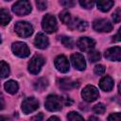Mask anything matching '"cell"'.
Returning a JSON list of instances; mask_svg holds the SVG:
<instances>
[{
  "mask_svg": "<svg viewBox=\"0 0 121 121\" xmlns=\"http://www.w3.org/2000/svg\"><path fill=\"white\" fill-rule=\"evenodd\" d=\"M9 75V66L4 60H0V78H5Z\"/></svg>",
  "mask_w": 121,
  "mask_h": 121,
  "instance_id": "cell-22",
  "label": "cell"
},
{
  "mask_svg": "<svg viewBox=\"0 0 121 121\" xmlns=\"http://www.w3.org/2000/svg\"><path fill=\"white\" fill-rule=\"evenodd\" d=\"M43 113H38L36 115H34L33 117H31L30 121H43Z\"/></svg>",
  "mask_w": 121,
  "mask_h": 121,
  "instance_id": "cell-34",
  "label": "cell"
},
{
  "mask_svg": "<svg viewBox=\"0 0 121 121\" xmlns=\"http://www.w3.org/2000/svg\"><path fill=\"white\" fill-rule=\"evenodd\" d=\"M79 4L82 8L84 9H90L94 7L95 5V2L94 1H88V0H80L79 1Z\"/></svg>",
  "mask_w": 121,
  "mask_h": 121,
  "instance_id": "cell-28",
  "label": "cell"
},
{
  "mask_svg": "<svg viewBox=\"0 0 121 121\" xmlns=\"http://www.w3.org/2000/svg\"><path fill=\"white\" fill-rule=\"evenodd\" d=\"M93 111H94V112H95L97 114H102V113L105 112L106 107H105V105L103 103H98V104H96V105L94 106Z\"/></svg>",
  "mask_w": 121,
  "mask_h": 121,
  "instance_id": "cell-27",
  "label": "cell"
},
{
  "mask_svg": "<svg viewBox=\"0 0 121 121\" xmlns=\"http://www.w3.org/2000/svg\"><path fill=\"white\" fill-rule=\"evenodd\" d=\"M39 108V101L31 96V97H26L25 100L22 102V111L25 114H28L33 112Z\"/></svg>",
  "mask_w": 121,
  "mask_h": 121,
  "instance_id": "cell-5",
  "label": "cell"
},
{
  "mask_svg": "<svg viewBox=\"0 0 121 121\" xmlns=\"http://www.w3.org/2000/svg\"><path fill=\"white\" fill-rule=\"evenodd\" d=\"M60 4L62 5L63 7L65 8H72L75 6V2L74 1H71V0H65V1H60Z\"/></svg>",
  "mask_w": 121,
  "mask_h": 121,
  "instance_id": "cell-33",
  "label": "cell"
},
{
  "mask_svg": "<svg viewBox=\"0 0 121 121\" xmlns=\"http://www.w3.org/2000/svg\"><path fill=\"white\" fill-rule=\"evenodd\" d=\"M11 20V16L9 12L8 9H0V26H7Z\"/></svg>",
  "mask_w": 121,
  "mask_h": 121,
  "instance_id": "cell-18",
  "label": "cell"
},
{
  "mask_svg": "<svg viewBox=\"0 0 121 121\" xmlns=\"http://www.w3.org/2000/svg\"><path fill=\"white\" fill-rule=\"evenodd\" d=\"M112 20L114 23H119L121 20V9L118 8L113 13H112Z\"/></svg>",
  "mask_w": 121,
  "mask_h": 121,
  "instance_id": "cell-29",
  "label": "cell"
},
{
  "mask_svg": "<svg viewBox=\"0 0 121 121\" xmlns=\"http://www.w3.org/2000/svg\"><path fill=\"white\" fill-rule=\"evenodd\" d=\"M44 106L50 112L60 111L62 107V99H61V97H60L56 95H48L44 102Z\"/></svg>",
  "mask_w": 121,
  "mask_h": 121,
  "instance_id": "cell-1",
  "label": "cell"
},
{
  "mask_svg": "<svg viewBox=\"0 0 121 121\" xmlns=\"http://www.w3.org/2000/svg\"><path fill=\"white\" fill-rule=\"evenodd\" d=\"M42 26H43V28L44 29L45 32H47V33H53L58 28L56 18L53 15H51V14H46L43 18Z\"/></svg>",
  "mask_w": 121,
  "mask_h": 121,
  "instance_id": "cell-4",
  "label": "cell"
},
{
  "mask_svg": "<svg viewBox=\"0 0 121 121\" xmlns=\"http://www.w3.org/2000/svg\"><path fill=\"white\" fill-rule=\"evenodd\" d=\"M47 121H60V119H59L57 116H52V117H50Z\"/></svg>",
  "mask_w": 121,
  "mask_h": 121,
  "instance_id": "cell-39",
  "label": "cell"
},
{
  "mask_svg": "<svg viewBox=\"0 0 121 121\" xmlns=\"http://www.w3.org/2000/svg\"><path fill=\"white\" fill-rule=\"evenodd\" d=\"M94 71H95V75L101 76V75H103V74L105 73V67H104L103 65H101V64H98V65H96V66L95 67Z\"/></svg>",
  "mask_w": 121,
  "mask_h": 121,
  "instance_id": "cell-30",
  "label": "cell"
},
{
  "mask_svg": "<svg viewBox=\"0 0 121 121\" xmlns=\"http://www.w3.org/2000/svg\"><path fill=\"white\" fill-rule=\"evenodd\" d=\"M108 121H121V115L119 112H114L109 115Z\"/></svg>",
  "mask_w": 121,
  "mask_h": 121,
  "instance_id": "cell-31",
  "label": "cell"
},
{
  "mask_svg": "<svg viewBox=\"0 0 121 121\" xmlns=\"http://www.w3.org/2000/svg\"><path fill=\"white\" fill-rule=\"evenodd\" d=\"M81 95L83 97V99L87 102H93L95 100H96L99 96L98 94V90L93 86V85H87L86 87H84V89L81 92Z\"/></svg>",
  "mask_w": 121,
  "mask_h": 121,
  "instance_id": "cell-7",
  "label": "cell"
},
{
  "mask_svg": "<svg viewBox=\"0 0 121 121\" xmlns=\"http://www.w3.org/2000/svg\"><path fill=\"white\" fill-rule=\"evenodd\" d=\"M113 38H114V39H113L114 42H119V41H120V29H119V31L117 32V34H116Z\"/></svg>",
  "mask_w": 121,
  "mask_h": 121,
  "instance_id": "cell-35",
  "label": "cell"
},
{
  "mask_svg": "<svg viewBox=\"0 0 121 121\" xmlns=\"http://www.w3.org/2000/svg\"><path fill=\"white\" fill-rule=\"evenodd\" d=\"M97 8L101 10V11H109L111 9V8L113 6V1L111 0H102V1H98L96 3Z\"/></svg>",
  "mask_w": 121,
  "mask_h": 121,
  "instance_id": "cell-19",
  "label": "cell"
},
{
  "mask_svg": "<svg viewBox=\"0 0 121 121\" xmlns=\"http://www.w3.org/2000/svg\"><path fill=\"white\" fill-rule=\"evenodd\" d=\"M14 29H15V32L17 33V35L20 37H23V38L29 37L33 33V26L29 23L24 22V21H20V22L16 23Z\"/></svg>",
  "mask_w": 121,
  "mask_h": 121,
  "instance_id": "cell-2",
  "label": "cell"
},
{
  "mask_svg": "<svg viewBox=\"0 0 121 121\" xmlns=\"http://www.w3.org/2000/svg\"><path fill=\"white\" fill-rule=\"evenodd\" d=\"M105 58L109 60L119 61L121 60V48L119 46H114L107 49L105 51Z\"/></svg>",
  "mask_w": 121,
  "mask_h": 121,
  "instance_id": "cell-13",
  "label": "cell"
},
{
  "mask_svg": "<svg viewBox=\"0 0 121 121\" xmlns=\"http://www.w3.org/2000/svg\"><path fill=\"white\" fill-rule=\"evenodd\" d=\"M67 118H68L69 121H84L83 117H82L79 113H78V112H69V113L67 114Z\"/></svg>",
  "mask_w": 121,
  "mask_h": 121,
  "instance_id": "cell-23",
  "label": "cell"
},
{
  "mask_svg": "<svg viewBox=\"0 0 121 121\" xmlns=\"http://www.w3.org/2000/svg\"><path fill=\"white\" fill-rule=\"evenodd\" d=\"M5 89L8 93L13 95V94L17 93V91L19 89V86H18V83L14 80H8L5 83Z\"/></svg>",
  "mask_w": 121,
  "mask_h": 121,
  "instance_id": "cell-20",
  "label": "cell"
},
{
  "mask_svg": "<svg viewBox=\"0 0 121 121\" xmlns=\"http://www.w3.org/2000/svg\"><path fill=\"white\" fill-rule=\"evenodd\" d=\"M0 43H1V38H0Z\"/></svg>",
  "mask_w": 121,
  "mask_h": 121,
  "instance_id": "cell-41",
  "label": "cell"
},
{
  "mask_svg": "<svg viewBox=\"0 0 121 121\" xmlns=\"http://www.w3.org/2000/svg\"><path fill=\"white\" fill-rule=\"evenodd\" d=\"M34 44L36 47L40 48V49H45L48 44H49V41H48V38L42 32L38 33L35 37V40H34Z\"/></svg>",
  "mask_w": 121,
  "mask_h": 121,
  "instance_id": "cell-15",
  "label": "cell"
},
{
  "mask_svg": "<svg viewBox=\"0 0 121 121\" xmlns=\"http://www.w3.org/2000/svg\"><path fill=\"white\" fill-rule=\"evenodd\" d=\"M55 67L57 68L58 71L61 73H66L69 71V61L66 59L65 56L60 55L58 56L55 60Z\"/></svg>",
  "mask_w": 121,
  "mask_h": 121,
  "instance_id": "cell-11",
  "label": "cell"
},
{
  "mask_svg": "<svg viewBox=\"0 0 121 121\" xmlns=\"http://www.w3.org/2000/svg\"><path fill=\"white\" fill-rule=\"evenodd\" d=\"M0 121H11V120H10V118H9L8 116L0 115Z\"/></svg>",
  "mask_w": 121,
  "mask_h": 121,
  "instance_id": "cell-37",
  "label": "cell"
},
{
  "mask_svg": "<svg viewBox=\"0 0 121 121\" xmlns=\"http://www.w3.org/2000/svg\"><path fill=\"white\" fill-rule=\"evenodd\" d=\"M77 45L78 47L84 52H90L95 45V42L88 37H81L78 39V41L77 42Z\"/></svg>",
  "mask_w": 121,
  "mask_h": 121,
  "instance_id": "cell-10",
  "label": "cell"
},
{
  "mask_svg": "<svg viewBox=\"0 0 121 121\" xmlns=\"http://www.w3.org/2000/svg\"><path fill=\"white\" fill-rule=\"evenodd\" d=\"M36 5H37V8L40 10H44L46 9V7H47V3L45 1H42V0L36 1Z\"/></svg>",
  "mask_w": 121,
  "mask_h": 121,
  "instance_id": "cell-32",
  "label": "cell"
},
{
  "mask_svg": "<svg viewBox=\"0 0 121 121\" xmlns=\"http://www.w3.org/2000/svg\"><path fill=\"white\" fill-rule=\"evenodd\" d=\"M60 19L63 24H69L71 21V15L68 11L63 10L60 13Z\"/></svg>",
  "mask_w": 121,
  "mask_h": 121,
  "instance_id": "cell-25",
  "label": "cell"
},
{
  "mask_svg": "<svg viewBox=\"0 0 121 121\" xmlns=\"http://www.w3.org/2000/svg\"><path fill=\"white\" fill-rule=\"evenodd\" d=\"M59 86L60 89L67 91V90H70L73 88H78L79 86V83H78V81H73L72 79L65 78H60L59 80Z\"/></svg>",
  "mask_w": 121,
  "mask_h": 121,
  "instance_id": "cell-16",
  "label": "cell"
},
{
  "mask_svg": "<svg viewBox=\"0 0 121 121\" xmlns=\"http://www.w3.org/2000/svg\"><path fill=\"white\" fill-rule=\"evenodd\" d=\"M12 11L19 15V16H24L27 15L31 12V4L28 1H18L12 6Z\"/></svg>",
  "mask_w": 121,
  "mask_h": 121,
  "instance_id": "cell-3",
  "label": "cell"
},
{
  "mask_svg": "<svg viewBox=\"0 0 121 121\" xmlns=\"http://www.w3.org/2000/svg\"><path fill=\"white\" fill-rule=\"evenodd\" d=\"M71 61L74 65V67L79 71H82L86 67V62L84 60V57L79 53H75L71 56Z\"/></svg>",
  "mask_w": 121,
  "mask_h": 121,
  "instance_id": "cell-12",
  "label": "cell"
},
{
  "mask_svg": "<svg viewBox=\"0 0 121 121\" xmlns=\"http://www.w3.org/2000/svg\"><path fill=\"white\" fill-rule=\"evenodd\" d=\"M4 106H5V101H4V98L0 95V110L4 109Z\"/></svg>",
  "mask_w": 121,
  "mask_h": 121,
  "instance_id": "cell-36",
  "label": "cell"
},
{
  "mask_svg": "<svg viewBox=\"0 0 121 121\" xmlns=\"http://www.w3.org/2000/svg\"><path fill=\"white\" fill-rule=\"evenodd\" d=\"M88 121H99V119L96 118V117H95V116H91V117H89V120Z\"/></svg>",
  "mask_w": 121,
  "mask_h": 121,
  "instance_id": "cell-40",
  "label": "cell"
},
{
  "mask_svg": "<svg viewBox=\"0 0 121 121\" xmlns=\"http://www.w3.org/2000/svg\"><path fill=\"white\" fill-rule=\"evenodd\" d=\"M61 43L65 46V47H68V48H73L74 47V40L70 37H62L61 38Z\"/></svg>",
  "mask_w": 121,
  "mask_h": 121,
  "instance_id": "cell-26",
  "label": "cell"
},
{
  "mask_svg": "<svg viewBox=\"0 0 121 121\" xmlns=\"http://www.w3.org/2000/svg\"><path fill=\"white\" fill-rule=\"evenodd\" d=\"M47 85H48L47 79L44 78H39L38 80L35 81V83H34V88H35L37 91L42 92V91H43V90L47 87Z\"/></svg>",
  "mask_w": 121,
  "mask_h": 121,
  "instance_id": "cell-21",
  "label": "cell"
},
{
  "mask_svg": "<svg viewBox=\"0 0 121 121\" xmlns=\"http://www.w3.org/2000/svg\"><path fill=\"white\" fill-rule=\"evenodd\" d=\"M44 64V59L41 55H35L32 57L30 61L28 62V71L31 74H38L42 68V66Z\"/></svg>",
  "mask_w": 121,
  "mask_h": 121,
  "instance_id": "cell-6",
  "label": "cell"
},
{
  "mask_svg": "<svg viewBox=\"0 0 121 121\" xmlns=\"http://www.w3.org/2000/svg\"><path fill=\"white\" fill-rule=\"evenodd\" d=\"M100 53L98 51H90L88 53V59L91 62H95L100 60Z\"/></svg>",
  "mask_w": 121,
  "mask_h": 121,
  "instance_id": "cell-24",
  "label": "cell"
},
{
  "mask_svg": "<svg viewBox=\"0 0 121 121\" xmlns=\"http://www.w3.org/2000/svg\"><path fill=\"white\" fill-rule=\"evenodd\" d=\"M93 27L98 32H110L112 29V25L107 19H97L94 21Z\"/></svg>",
  "mask_w": 121,
  "mask_h": 121,
  "instance_id": "cell-9",
  "label": "cell"
},
{
  "mask_svg": "<svg viewBox=\"0 0 121 121\" xmlns=\"http://www.w3.org/2000/svg\"><path fill=\"white\" fill-rule=\"evenodd\" d=\"M68 26L70 29H73V30L85 31L88 27V24L84 20H81L79 18H75L70 21V23L68 24Z\"/></svg>",
  "mask_w": 121,
  "mask_h": 121,
  "instance_id": "cell-14",
  "label": "cell"
},
{
  "mask_svg": "<svg viewBox=\"0 0 121 121\" xmlns=\"http://www.w3.org/2000/svg\"><path fill=\"white\" fill-rule=\"evenodd\" d=\"M72 103H73V101H72L70 98H66V99L64 100V104H65L66 106H70Z\"/></svg>",
  "mask_w": 121,
  "mask_h": 121,
  "instance_id": "cell-38",
  "label": "cell"
},
{
  "mask_svg": "<svg viewBox=\"0 0 121 121\" xmlns=\"http://www.w3.org/2000/svg\"><path fill=\"white\" fill-rule=\"evenodd\" d=\"M12 51L13 53L20 57V58H26L29 55L30 51H29V48L28 46L26 45V43H23V42H16V43H12Z\"/></svg>",
  "mask_w": 121,
  "mask_h": 121,
  "instance_id": "cell-8",
  "label": "cell"
},
{
  "mask_svg": "<svg viewBox=\"0 0 121 121\" xmlns=\"http://www.w3.org/2000/svg\"><path fill=\"white\" fill-rule=\"evenodd\" d=\"M113 84H114L113 83V79L111 77H109V76L103 77L100 79V81H99V87H100V89H102L105 92L111 91L113 88Z\"/></svg>",
  "mask_w": 121,
  "mask_h": 121,
  "instance_id": "cell-17",
  "label": "cell"
}]
</instances>
